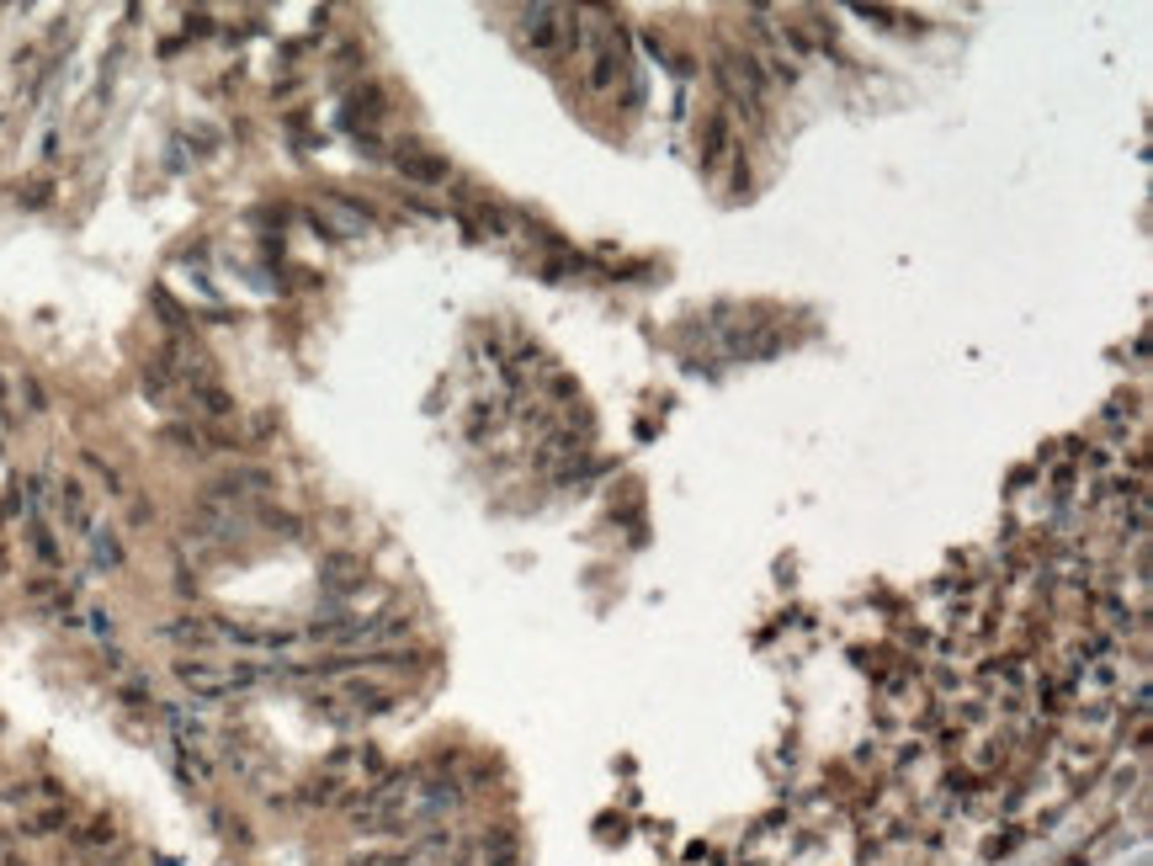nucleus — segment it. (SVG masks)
<instances>
[{
    "instance_id": "nucleus-1",
    "label": "nucleus",
    "mask_w": 1153,
    "mask_h": 866,
    "mask_svg": "<svg viewBox=\"0 0 1153 866\" xmlns=\"http://www.w3.org/2000/svg\"><path fill=\"white\" fill-rule=\"evenodd\" d=\"M521 38H527L537 54H558V48L574 43V11H564V6H527V11H521Z\"/></svg>"
},
{
    "instance_id": "nucleus-2",
    "label": "nucleus",
    "mask_w": 1153,
    "mask_h": 866,
    "mask_svg": "<svg viewBox=\"0 0 1153 866\" xmlns=\"http://www.w3.org/2000/svg\"><path fill=\"white\" fill-rule=\"evenodd\" d=\"M314 218V224H319V234H330V240H341V234H372V224H378V218H372L367 208H362V202H351V197H319V208L309 213Z\"/></svg>"
},
{
    "instance_id": "nucleus-3",
    "label": "nucleus",
    "mask_w": 1153,
    "mask_h": 866,
    "mask_svg": "<svg viewBox=\"0 0 1153 866\" xmlns=\"http://www.w3.org/2000/svg\"><path fill=\"white\" fill-rule=\"evenodd\" d=\"M54 505H59L64 526H70L75 537H86L91 526H96V516H91V489L80 484V479H59V484H54Z\"/></svg>"
},
{
    "instance_id": "nucleus-4",
    "label": "nucleus",
    "mask_w": 1153,
    "mask_h": 866,
    "mask_svg": "<svg viewBox=\"0 0 1153 866\" xmlns=\"http://www.w3.org/2000/svg\"><path fill=\"white\" fill-rule=\"evenodd\" d=\"M86 558H91V574H117L128 564V548H123V537L112 532V526H91L86 532Z\"/></svg>"
},
{
    "instance_id": "nucleus-5",
    "label": "nucleus",
    "mask_w": 1153,
    "mask_h": 866,
    "mask_svg": "<svg viewBox=\"0 0 1153 866\" xmlns=\"http://www.w3.org/2000/svg\"><path fill=\"white\" fill-rule=\"evenodd\" d=\"M617 75H622V43H612V38H601L596 43V54H590V91H612L617 86Z\"/></svg>"
},
{
    "instance_id": "nucleus-6",
    "label": "nucleus",
    "mask_w": 1153,
    "mask_h": 866,
    "mask_svg": "<svg viewBox=\"0 0 1153 866\" xmlns=\"http://www.w3.org/2000/svg\"><path fill=\"white\" fill-rule=\"evenodd\" d=\"M186 410H197V415H208V420H229L234 415V399H229L224 383H208V388H192V394H186Z\"/></svg>"
},
{
    "instance_id": "nucleus-7",
    "label": "nucleus",
    "mask_w": 1153,
    "mask_h": 866,
    "mask_svg": "<svg viewBox=\"0 0 1153 866\" xmlns=\"http://www.w3.org/2000/svg\"><path fill=\"white\" fill-rule=\"evenodd\" d=\"M351 585H362V558L356 553H330L325 558V590L341 596V590H351Z\"/></svg>"
},
{
    "instance_id": "nucleus-8",
    "label": "nucleus",
    "mask_w": 1153,
    "mask_h": 866,
    "mask_svg": "<svg viewBox=\"0 0 1153 866\" xmlns=\"http://www.w3.org/2000/svg\"><path fill=\"white\" fill-rule=\"evenodd\" d=\"M160 638H171V643H192V649H208V643H213V622H202V617H176V622H165V627H160Z\"/></svg>"
},
{
    "instance_id": "nucleus-9",
    "label": "nucleus",
    "mask_w": 1153,
    "mask_h": 866,
    "mask_svg": "<svg viewBox=\"0 0 1153 866\" xmlns=\"http://www.w3.org/2000/svg\"><path fill=\"white\" fill-rule=\"evenodd\" d=\"M144 394L155 399V404H176V399H181V388H176V378H171V367H165L160 356H155V362H144Z\"/></svg>"
},
{
    "instance_id": "nucleus-10",
    "label": "nucleus",
    "mask_w": 1153,
    "mask_h": 866,
    "mask_svg": "<svg viewBox=\"0 0 1153 866\" xmlns=\"http://www.w3.org/2000/svg\"><path fill=\"white\" fill-rule=\"evenodd\" d=\"M399 171L410 176V181H447V160H436V155H415V149H404V155H399Z\"/></svg>"
},
{
    "instance_id": "nucleus-11",
    "label": "nucleus",
    "mask_w": 1153,
    "mask_h": 866,
    "mask_svg": "<svg viewBox=\"0 0 1153 866\" xmlns=\"http://www.w3.org/2000/svg\"><path fill=\"white\" fill-rule=\"evenodd\" d=\"M165 441H171V447H181V452H213V447H218L213 431L186 426V420H181V426H165Z\"/></svg>"
},
{
    "instance_id": "nucleus-12",
    "label": "nucleus",
    "mask_w": 1153,
    "mask_h": 866,
    "mask_svg": "<svg viewBox=\"0 0 1153 866\" xmlns=\"http://www.w3.org/2000/svg\"><path fill=\"white\" fill-rule=\"evenodd\" d=\"M27 542H32V553H38V564H48V569H59V564H64V548H59V537L48 532V521H32Z\"/></svg>"
},
{
    "instance_id": "nucleus-13",
    "label": "nucleus",
    "mask_w": 1153,
    "mask_h": 866,
    "mask_svg": "<svg viewBox=\"0 0 1153 866\" xmlns=\"http://www.w3.org/2000/svg\"><path fill=\"white\" fill-rule=\"evenodd\" d=\"M80 463H86V473H96V479H101V489H107V495H128V489H123V473H117V468L107 463V457H96V452L86 447V452H80Z\"/></svg>"
},
{
    "instance_id": "nucleus-14",
    "label": "nucleus",
    "mask_w": 1153,
    "mask_h": 866,
    "mask_svg": "<svg viewBox=\"0 0 1153 866\" xmlns=\"http://www.w3.org/2000/svg\"><path fill=\"white\" fill-rule=\"evenodd\" d=\"M707 165H718L723 155H728V123H723V117H712V123H707Z\"/></svg>"
},
{
    "instance_id": "nucleus-15",
    "label": "nucleus",
    "mask_w": 1153,
    "mask_h": 866,
    "mask_svg": "<svg viewBox=\"0 0 1153 866\" xmlns=\"http://www.w3.org/2000/svg\"><path fill=\"white\" fill-rule=\"evenodd\" d=\"M22 399H27V410H32V415H43V410H48V394H43V383H38V378H22Z\"/></svg>"
},
{
    "instance_id": "nucleus-16",
    "label": "nucleus",
    "mask_w": 1153,
    "mask_h": 866,
    "mask_svg": "<svg viewBox=\"0 0 1153 866\" xmlns=\"http://www.w3.org/2000/svg\"><path fill=\"white\" fill-rule=\"evenodd\" d=\"M80 617H86V627H91L96 638H112V611H101V606H91V611H80Z\"/></svg>"
},
{
    "instance_id": "nucleus-17",
    "label": "nucleus",
    "mask_w": 1153,
    "mask_h": 866,
    "mask_svg": "<svg viewBox=\"0 0 1153 866\" xmlns=\"http://www.w3.org/2000/svg\"><path fill=\"white\" fill-rule=\"evenodd\" d=\"M6 404H11V388H6V378H0V410H6Z\"/></svg>"
},
{
    "instance_id": "nucleus-18",
    "label": "nucleus",
    "mask_w": 1153,
    "mask_h": 866,
    "mask_svg": "<svg viewBox=\"0 0 1153 866\" xmlns=\"http://www.w3.org/2000/svg\"><path fill=\"white\" fill-rule=\"evenodd\" d=\"M0 574H11V558H6V548H0Z\"/></svg>"
}]
</instances>
